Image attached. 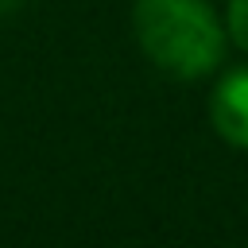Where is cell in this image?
I'll return each instance as SVG.
<instances>
[{
  "instance_id": "obj_1",
  "label": "cell",
  "mask_w": 248,
  "mask_h": 248,
  "mask_svg": "<svg viewBox=\"0 0 248 248\" xmlns=\"http://www.w3.org/2000/svg\"><path fill=\"white\" fill-rule=\"evenodd\" d=\"M136 39L174 78H202L225 54V27L205 0H136Z\"/></svg>"
},
{
  "instance_id": "obj_2",
  "label": "cell",
  "mask_w": 248,
  "mask_h": 248,
  "mask_svg": "<svg viewBox=\"0 0 248 248\" xmlns=\"http://www.w3.org/2000/svg\"><path fill=\"white\" fill-rule=\"evenodd\" d=\"M209 120L225 143L248 147V70H229L217 81L209 97Z\"/></svg>"
},
{
  "instance_id": "obj_3",
  "label": "cell",
  "mask_w": 248,
  "mask_h": 248,
  "mask_svg": "<svg viewBox=\"0 0 248 248\" xmlns=\"http://www.w3.org/2000/svg\"><path fill=\"white\" fill-rule=\"evenodd\" d=\"M229 35L248 50V0H229Z\"/></svg>"
}]
</instances>
